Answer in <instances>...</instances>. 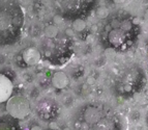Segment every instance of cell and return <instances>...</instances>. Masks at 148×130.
I'll use <instances>...</instances> for the list:
<instances>
[{
    "label": "cell",
    "mask_w": 148,
    "mask_h": 130,
    "mask_svg": "<svg viewBox=\"0 0 148 130\" xmlns=\"http://www.w3.org/2000/svg\"><path fill=\"white\" fill-rule=\"evenodd\" d=\"M140 96H141V95H140V94H135V95H134V99H135V100H137V101H138V100H139V99H140Z\"/></svg>",
    "instance_id": "cell-19"
},
{
    "label": "cell",
    "mask_w": 148,
    "mask_h": 130,
    "mask_svg": "<svg viewBox=\"0 0 148 130\" xmlns=\"http://www.w3.org/2000/svg\"><path fill=\"white\" fill-rule=\"evenodd\" d=\"M124 91H125V92H130V91H131V87H130V85H125V87H124Z\"/></svg>",
    "instance_id": "cell-20"
},
{
    "label": "cell",
    "mask_w": 148,
    "mask_h": 130,
    "mask_svg": "<svg viewBox=\"0 0 148 130\" xmlns=\"http://www.w3.org/2000/svg\"><path fill=\"white\" fill-rule=\"evenodd\" d=\"M87 83L88 84H94L95 83V78L92 77V76H89V77L87 78Z\"/></svg>",
    "instance_id": "cell-14"
},
{
    "label": "cell",
    "mask_w": 148,
    "mask_h": 130,
    "mask_svg": "<svg viewBox=\"0 0 148 130\" xmlns=\"http://www.w3.org/2000/svg\"><path fill=\"white\" fill-rule=\"evenodd\" d=\"M120 27H121V29H122L123 31H128V30L131 29V23H130L128 21H124V22L121 23Z\"/></svg>",
    "instance_id": "cell-11"
},
{
    "label": "cell",
    "mask_w": 148,
    "mask_h": 130,
    "mask_svg": "<svg viewBox=\"0 0 148 130\" xmlns=\"http://www.w3.org/2000/svg\"><path fill=\"white\" fill-rule=\"evenodd\" d=\"M96 15H97V17H98V18H100V19H104V18L108 17L109 11L107 9H105V7H100V9H97Z\"/></svg>",
    "instance_id": "cell-9"
},
{
    "label": "cell",
    "mask_w": 148,
    "mask_h": 130,
    "mask_svg": "<svg viewBox=\"0 0 148 130\" xmlns=\"http://www.w3.org/2000/svg\"><path fill=\"white\" fill-rule=\"evenodd\" d=\"M63 130H69V128H65V129H63Z\"/></svg>",
    "instance_id": "cell-23"
},
{
    "label": "cell",
    "mask_w": 148,
    "mask_h": 130,
    "mask_svg": "<svg viewBox=\"0 0 148 130\" xmlns=\"http://www.w3.org/2000/svg\"><path fill=\"white\" fill-rule=\"evenodd\" d=\"M6 110L15 119H24L30 113V104L23 96H14L6 102Z\"/></svg>",
    "instance_id": "cell-2"
},
{
    "label": "cell",
    "mask_w": 148,
    "mask_h": 130,
    "mask_svg": "<svg viewBox=\"0 0 148 130\" xmlns=\"http://www.w3.org/2000/svg\"><path fill=\"white\" fill-rule=\"evenodd\" d=\"M22 57L28 66H33L40 61V52L35 47H28L23 51Z\"/></svg>",
    "instance_id": "cell-4"
},
{
    "label": "cell",
    "mask_w": 148,
    "mask_h": 130,
    "mask_svg": "<svg viewBox=\"0 0 148 130\" xmlns=\"http://www.w3.org/2000/svg\"><path fill=\"white\" fill-rule=\"evenodd\" d=\"M133 23H134V24H138V23H139V19H138V18H135L134 20H133Z\"/></svg>",
    "instance_id": "cell-21"
},
{
    "label": "cell",
    "mask_w": 148,
    "mask_h": 130,
    "mask_svg": "<svg viewBox=\"0 0 148 130\" xmlns=\"http://www.w3.org/2000/svg\"><path fill=\"white\" fill-rule=\"evenodd\" d=\"M65 33L68 35V37H71V35H74V30L71 28H66L65 29Z\"/></svg>",
    "instance_id": "cell-15"
},
{
    "label": "cell",
    "mask_w": 148,
    "mask_h": 130,
    "mask_svg": "<svg viewBox=\"0 0 148 130\" xmlns=\"http://www.w3.org/2000/svg\"><path fill=\"white\" fill-rule=\"evenodd\" d=\"M120 25H121V23H120L119 21H117V20H113V22L111 23L112 28H114V29H117L118 27H120Z\"/></svg>",
    "instance_id": "cell-13"
},
{
    "label": "cell",
    "mask_w": 148,
    "mask_h": 130,
    "mask_svg": "<svg viewBox=\"0 0 148 130\" xmlns=\"http://www.w3.org/2000/svg\"><path fill=\"white\" fill-rule=\"evenodd\" d=\"M24 24V12L17 0H0V44L15 43Z\"/></svg>",
    "instance_id": "cell-1"
},
{
    "label": "cell",
    "mask_w": 148,
    "mask_h": 130,
    "mask_svg": "<svg viewBox=\"0 0 148 130\" xmlns=\"http://www.w3.org/2000/svg\"><path fill=\"white\" fill-rule=\"evenodd\" d=\"M147 1H148V0H147Z\"/></svg>",
    "instance_id": "cell-24"
},
{
    "label": "cell",
    "mask_w": 148,
    "mask_h": 130,
    "mask_svg": "<svg viewBox=\"0 0 148 130\" xmlns=\"http://www.w3.org/2000/svg\"><path fill=\"white\" fill-rule=\"evenodd\" d=\"M111 28H112V26H111V25H108L107 27H106V30L110 32V31H111Z\"/></svg>",
    "instance_id": "cell-22"
},
{
    "label": "cell",
    "mask_w": 148,
    "mask_h": 130,
    "mask_svg": "<svg viewBox=\"0 0 148 130\" xmlns=\"http://www.w3.org/2000/svg\"><path fill=\"white\" fill-rule=\"evenodd\" d=\"M125 0H113L114 3H116V4H121V3H124Z\"/></svg>",
    "instance_id": "cell-17"
},
{
    "label": "cell",
    "mask_w": 148,
    "mask_h": 130,
    "mask_svg": "<svg viewBox=\"0 0 148 130\" xmlns=\"http://www.w3.org/2000/svg\"><path fill=\"white\" fill-rule=\"evenodd\" d=\"M14 84L7 76L0 74V103L7 101L11 97Z\"/></svg>",
    "instance_id": "cell-3"
},
{
    "label": "cell",
    "mask_w": 148,
    "mask_h": 130,
    "mask_svg": "<svg viewBox=\"0 0 148 130\" xmlns=\"http://www.w3.org/2000/svg\"><path fill=\"white\" fill-rule=\"evenodd\" d=\"M58 28L55 25H49L45 28V35L48 39H54L58 35Z\"/></svg>",
    "instance_id": "cell-7"
},
{
    "label": "cell",
    "mask_w": 148,
    "mask_h": 130,
    "mask_svg": "<svg viewBox=\"0 0 148 130\" xmlns=\"http://www.w3.org/2000/svg\"><path fill=\"white\" fill-rule=\"evenodd\" d=\"M30 130H43V129H42V127H40V126L35 125V126H33V127H32Z\"/></svg>",
    "instance_id": "cell-18"
},
{
    "label": "cell",
    "mask_w": 148,
    "mask_h": 130,
    "mask_svg": "<svg viewBox=\"0 0 148 130\" xmlns=\"http://www.w3.org/2000/svg\"><path fill=\"white\" fill-rule=\"evenodd\" d=\"M122 29H112L111 31L109 32V41L110 43L113 44L114 46H119L124 42L125 40V35Z\"/></svg>",
    "instance_id": "cell-6"
},
{
    "label": "cell",
    "mask_w": 148,
    "mask_h": 130,
    "mask_svg": "<svg viewBox=\"0 0 148 130\" xmlns=\"http://www.w3.org/2000/svg\"><path fill=\"white\" fill-rule=\"evenodd\" d=\"M49 127L51 128V129H57V124L55 122H51V123L49 124Z\"/></svg>",
    "instance_id": "cell-16"
},
{
    "label": "cell",
    "mask_w": 148,
    "mask_h": 130,
    "mask_svg": "<svg viewBox=\"0 0 148 130\" xmlns=\"http://www.w3.org/2000/svg\"><path fill=\"white\" fill-rule=\"evenodd\" d=\"M86 27V22L82 19H76V20L73 22V28L76 30V31H82L84 30Z\"/></svg>",
    "instance_id": "cell-8"
},
{
    "label": "cell",
    "mask_w": 148,
    "mask_h": 130,
    "mask_svg": "<svg viewBox=\"0 0 148 130\" xmlns=\"http://www.w3.org/2000/svg\"><path fill=\"white\" fill-rule=\"evenodd\" d=\"M105 54L108 58H111L115 55V51H114V49H112V48H108V49L106 50Z\"/></svg>",
    "instance_id": "cell-12"
},
{
    "label": "cell",
    "mask_w": 148,
    "mask_h": 130,
    "mask_svg": "<svg viewBox=\"0 0 148 130\" xmlns=\"http://www.w3.org/2000/svg\"><path fill=\"white\" fill-rule=\"evenodd\" d=\"M52 83L56 89L62 90L68 84V78L66 74L62 71H58L52 77Z\"/></svg>",
    "instance_id": "cell-5"
},
{
    "label": "cell",
    "mask_w": 148,
    "mask_h": 130,
    "mask_svg": "<svg viewBox=\"0 0 148 130\" xmlns=\"http://www.w3.org/2000/svg\"><path fill=\"white\" fill-rule=\"evenodd\" d=\"M53 21H54L55 25H61V24H63V22H64L63 17H61L60 15H55L54 18H53Z\"/></svg>",
    "instance_id": "cell-10"
}]
</instances>
